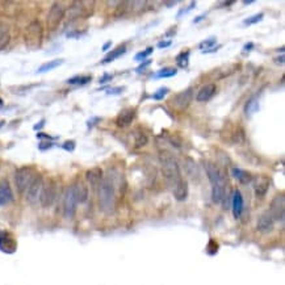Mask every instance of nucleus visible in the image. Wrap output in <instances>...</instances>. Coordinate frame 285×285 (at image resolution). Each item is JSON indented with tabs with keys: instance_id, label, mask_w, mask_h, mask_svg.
Here are the masks:
<instances>
[{
	"instance_id": "obj_1",
	"label": "nucleus",
	"mask_w": 285,
	"mask_h": 285,
	"mask_svg": "<svg viewBox=\"0 0 285 285\" xmlns=\"http://www.w3.org/2000/svg\"><path fill=\"white\" fill-rule=\"evenodd\" d=\"M97 197H99V206L101 212L112 213L116 206V189L113 183L108 177L103 179L97 187Z\"/></svg>"
},
{
	"instance_id": "obj_2",
	"label": "nucleus",
	"mask_w": 285,
	"mask_h": 285,
	"mask_svg": "<svg viewBox=\"0 0 285 285\" xmlns=\"http://www.w3.org/2000/svg\"><path fill=\"white\" fill-rule=\"evenodd\" d=\"M159 160L160 164H162V172H163L164 177H166V180H167V183L171 185L172 188L174 185H176L183 179L179 163L175 159V156L172 155L171 153H168V151H164V153L162 151L160 153Z\"/></svg>"
},
{
	"instance_id": "obj_3",
	"label": "nucleus",
	"mask_w": 285,
	"mask_h": 285,
	"mask_svg": "<svg viewBox=\"0 0 285 285\" xmlns=\"http://www.w3.org/2000/svg\"><path fill=\"white\" fill-rule=\"evenodd\" d=\"M42 38H44V29L40 21H32L29 25L25 28L24 32V42L28 49L36 50L41 47Z\"/></svg>"
},
{
	"instance_id": "obj_4",
	"label": "nucleus",
	"mask_w": 285,
	"mask_h": 285,
	"mask_svg": "<svg viewBox=\"0 0 285 285\" xmlns=\"http://www.w3.org/2000/svg\"><path fill=\"white\" fill-rule=\"evenodd\" d=\"M36 177V171L32 167H21L15 172V184L20 193L26 192V189Z\"/></svg>"
},
{
	"instance_id": "obj_5",
	"label": "nucleus",
	"mask_w": 285,
	"mask_h": 285,
	"mask_svg": "<svg viewBox=\"0 0 285 285\" xmlns=\"http://www.w3.org/2000/svg\"><path fill=\"white\" fill-rule=\"evenodd\" d=\"M78 197H76L75 185H70L66 189L65 197H63V214L66 218H72L76 213V206H78Z\"/></svg>"
},
{
	"instance_id": "obj_6",
	"label": "nucleus",
	"mask_w": 285,
	"mask_h": 285,
	"mask_svg": "<svg viewBox=\"0 0 285 285\" xmlns=\"http://www.w3.org/2000/svg\"><path fill=\"white\" fill-rule=\"evenodd\" d=\"M57 198V185L53 179H49L46 183H44L41 189V195H40V200L41 205L44 208H50L55 202Z\"/></svg>"
},
{
	"instance_id": "obj_7",
	"label": "nucleus",
	"mask_w": 285,
	"mask_h": 285,
	"mask_svg": "<svg viewBox=\"0 0 285 285\" xmlns=\"http://www.w3.org/2000/svg\"><path fill=\"white\" fill-rule=\"evenodd\" d=\"M65 7L61 3H54L51 5L50 11L47 13L46 19V26L49 30H55L59 26V24L62 22L63 17H65Z\"/></svg>"
},
{
	"instance_id": "obj_8",
	"label": "nucleus",
	"mask_w": 285,
	"mask_h": 285,
	"mask_svg": "<svg viewBox=\"0 0 285 285\" xmlns=\"http://www.w3.org/2000/svg\"><path fill=\"white\" fill-rule=\"evenodd\" d=\"M269 214L272 216L275 222H284L285 218V196L277 195L273 197V200L271 201V206H269Z\"/></svg>"
},
{
	"instance_id": "obj_9",
	"label": "nucleus",
	"mask_w": 285,
	"mask_h": 285,
	"mask_svg": "<svg viewBox=\"0 0 285 285\" xmlns=\"http://www.w3.org/2000/svg\"><path fill=\"white\" fill-rule=\"evenodd\" d=\"M204 167H205L206 175H208V179H209L212 187L226 185V179H225L223 172L216 164L212 163V162H205Z\"/></svg>"
},
{
	"instance_id": "obj_10",
	"label": "nucleus",
	"mask_w": 285,
	"mask_h": 285,
	"mask_svg": "<svg viewBox=\"0 0 285 285\" xmlns=\"http://www.w3.org/2000/svg\"><path fill=\"white\" fill-rule=\"evenodd\" d=\"M42 185H44V179L41 175H36L33 181L30 183V185L26 189V201L29 204H36L40 200V195H41Z\"/></svg>"
},
{
	"instance_id": "obj_11",
	"label": "nucleus",
	"mask_w": 285,
	"mask_h": 285,
	"mask_svg": "<svg viewBox=\"0 0 285 285\" xmlns=\"http://www.w3.org/2000/svg\"><path fill=\"white\" fill-rule=\"evenodd\" d=\"M17 250V242L12 233L0 230V251L4 254H13Z\"/></svg>"
},
{
	"instance_id": "obj_12",
	"label": "nucleus",
	"mask_w": 285,
	"mask_h": 285,
	"mask_svg": "<svg viewBox=\"0 0 285 285\" xmlns=\"http://www.w3.org/2000/svg\"><path fill=\"white\" fill-rule=\"evenodd\" d=\"M193 100V91L192 88L185 89V91H181L180 93H177L176 96L172 99V105L174 108L179 110V112H183L185 109L188 108L191 101Z\"/></svg>"
},
{
	"instance_id": "obj_13",
	"label": "nucleus",
	"mask_w": 285,
	"mask_h": 285,
	"mask_svg": "<svg viewBox=\"0 0 285 285\" xmlns=\"http://www.w3.org/2000/svg\"><path fill=\"white\" fill-rule=\"evenodd\" d=\"M273 226H275V221H273L272 216L269 214L268 210H265L263 213L260 214L259 218H258V222H256V229L260 231V233H271L273 230Z\"/></svg>"
},
{
	"instance_id": "obj_14",
	"label": "nucleus",
	"mask_w": 285,
	"mask_h": 285,
	"mask_svg": "<svg viewBox=\"0 0 285 285\" xmlns=\"http://www.w3.org/2000/svg\"><path fill=\"white\" fill-rule=\"evenodd\" d=\"M217 92V86L214 83H209L205 84V86H202L201 88L198 89V92H197L196 96V101L198 103H205V101H209L212 97L216 95Z\"/></svg>"
},
{
	"instance_id": "obj_15",
	"label": "nucleus",
	"mask_w": 285,
	"mask_h": 285,
	"mask_svg": "<svg viewBox=\"0 0 285 285\" xmlns=\"http://www.w3.org/2000/svg\"><path fill=\"white\" fill-rule=\"evenodd\" d=\"M231 208H233V214H234V217L237 218V219L241 218V216H242V213H243L244 210V201L242 193L239 192L238 189L234 191L233 197H231Z\"/></svg>"
},
{
	"instance_id": "obj_16",
	"label": "nucleus",
	"mask_w": 285,
	"mask_h": 285,
	"mask_svg": "<svg viewBox=\"0 0 285 285\" xmlns=\"http://www.w3.org/2000/svg\"><path fill=\"white\" fill-rule=\"evenodd\" d=\"M13 201V193L7 180L0 181V206H5Z\"/></svg>"
},
{
	"instance_id": "obj_17",
	"label": "nucleus",
	"mask_w": 285,
	"mask_h": 285,
	"mask_svg": "<svg viewBox=\"0 0 285 285\" xmlns=\"http://www.w3.org/2000/svg\"><path fill=\"white\" fill-rule=\"evenodd\" d=\"M135 110L133 108H125L122 109L120 114H118L117 120H116V124L120 128H125V126H129L132 124V121L134 120Z\"/></svg>"
},
{
	"instance_id": "obj_18",
	"label": "nucleus",
	"mask_w": 285,
	"mask_h": 285,
	"mask_svg": "<svg viewBox=\"0 0 285 285\" xmlns=\"http://www.w3.org/2000/svg\"><path fill=\"white\" fill-rule=\"evenodd\" d=\"M172 192L177 201H185L188 197V183L181 179L176 185L172 187Z\"/></svg>"
},
{
	"instance_id": "obj_19",
	"label": "nucleus",
	"mask_w": 285,
	"mask_h": 285,
	"mask_svg": "<svg viewBox=\"0 0 285 285\" xmlns=\"http://www.w3.org/2000/svg\"><path fill=\"white\" fill-rule=\"evenodd\" d=\"M86 177H87V180L89 181V184L93 185V187H99L101 180L104 179V177H103V170L99 167L91 168V170H88V171L86 172Z\"/></svg>"
},
{
	"instance_id": "obj_20",
	"label": "nucleus",
	"mask_w": 285,
	"mask_h": 285,
	"mask_svg": "<svg viewBox=\"0 0 285 285\" xmlns=\"http://www.w3.org/2000/svg\"><path fill=\"white\" fill-rule=\"evenodd\" d=\"M65 16H67L68 21L75 20L78 17H83V3L82 1H76L68 8V11L65 13Z\"/></svg>"
},
{
	"instance_id": "obj_21",
	"label": "nucleus",
	"mask_w": 285,
	"mask_h": 285,
	"mask_svg": "<svg viewBox=\"0 0 285 285\" xmlns=\"http://www.w3.org/2000/svg\"><path fill=\"white\" fill-rule=\"evenodd\" d=\"M269 189V179L268 177H260L259 181L255 185V195L256 197H264L265 193Z\"/></svg>"
},
{
	"instance_id": "obj_22",
	"label": "nucleus",
	"mask_w": 285,
	"mask_h": 285,
	"mask_svg": "<svg viewBox=\"0 0 285 285\" xmlns=\"http://www.w3.org/2000/svg\"><path fill=\"white\" fill-rule=\"evenodd\" d=\"M75 185V192H76V197H78V202L82 204V202L87 201L88 198V188L87 185L82 183V181H78Z\"/></svg>"
},
{
	"instance_id": "obj_23",
	"label": "nucleus",
	"mask_w": 285,
	"mask_h": 285,
	"mask_svg": "<svg viewBox=\"0 0 285 285\" xmlns=\"http://www.w3.org/2000/svg\"><path fill=\"white\" fill-rule=\"evenodd\" d=\"M231 174H233V176H234L241 184H247V183H250L252 179V176L248 174V172L243 171V170H241V168L234 167L231 170Z\"/></svg>"
},
{
	"instance_id": "obj_24",
	"label": "nucleus",
	"mask_w": 285,
	"mask_h": 285,
	"mask_svg": "<svg viewBox=\"0 0 285 285\" xmlns=\"http://www.w3.org/2000/svg\"><path fill=\"white\" fill-rule=\"evenodd\" d=\"M63 63H65V59H62V58L53 59V61H50V62L44 63L42 66H40V68L37 70V74H42V72L51 71V70H54V68L59 67V66H62Z\"/></svg>"
},
{
	"instance_id": "obj_25",
	"label": "nucleus",
	"mask_w": 285,
	"mask_h": 285,
	"mask_svg": "<svg viewBox=\"0 0 285 285\" xmlns=\"http://www.w3.org/2000/svg\"><path fill=\"white\" fill-rule=\"evenodd\" d=\"M126 53V47L122 45V46H118L116 47V49H113V50L110 51L109 54L105 55V58L103 59V63H110L113 62L114 59L120 58L122 54H125Z\"/></svg>"
},
{
	"instance_id": "obj_26",
	"label": "nucleus",
	"mask_w": 285,
	"mask_h": 285,
	"mask_svg": "<svg viewBox=\"0 0 285 285\" xmlns=\"http://www.w3.org/2000/svg\"><path fill=\"white\" fill-rule=\"evenodd\" d=\"M258 109H259V101H258L256 97H251V99L246 103L244 113H246V116H248V117H251L252 114L258 112Z\"/></svg>"
},
{
	"instance_id": "obj_27",
	"label": "nucleus",
	"mask_w": 285,
	"mask_h": 285,
	"mask_svg": "<svg viewBox=\"0 0 285 285\" xmlns=\"http://www.w3.org/2000/svg\"><path fill=\"white\" fill-rule=\"evenodd\" d=\"M185 171H187V174H188L189 176L191 177H197L198 176V170H197V164L193 162L192 159H187L185 160Z\"/></svg>"
},
{
	"instance_id": "obj_28",
	"label": "nucleus",
	"mask_w": 285,
	"mask_h": 285,
	"mask_svg": "<svg viewBox=\"0 0 285 285\" xmlns=\"http://www.w3.org/2000/svg\"><path fill=\"white\" fill-rule=\"evenodd\" d=\"M147 142H149V139H147V135L145 134V133H142V132H135L134 133V143H135V147H137V149L146 146Z\"/></svg>"
},
{
	"instance_id": "obj_29",
	"label": "nucleus",
	"mask_w": 285,
	"mask_h": 285,
	"mask_svg": "<svg viewBox=\"0 0 285 285\" xmlns=\"http://www.w3.org/2000/svg\"><path fill=\"white\" fill-rule=\"evenodd\" d=\"M188 62H189V50L183 51V53H180V54L176 57L177 66L180 68L187 67V66H188Z\"/></svg>"
},
{
	"instance_id": "obj_30",
	"label": "nucleus",
	"mask_w": 285,
	"mask_h": 285,
	"mask_svg": "<svg viewBox=\"0 0 285 285\" xmlns=\"http://www.w3.org/2000/svg\"><path fill=\"white\" fill-rule=\"evenodd\" d=\"M91 76H74L67 80L68 84H74V86H84L91 82Z\"/></svg>"
},
{
	"instance_id": "obj_31",
	"label": "nucleus",
	"mask_w": 285,
	"mask_h": 285,
	"mask_svg": "<svg viewBox=\"0 0 285 285\" xmlns=\"http://www.w3.org/2000/svg\"><path fill=\"white\" fill-rule=\"evenodd\" d=\"M177 74L176 68H171V67H166L162 68L159 71L156 72L155 78H171V76H175Z\"/></svg>"
},
{
	"instance_id": "obj_32",
	"label": "nucleus",
	"mask_w": 285,
	"mask_h": 285,
	"mask_svg": "<svg viewBox=\"0 0 285 285\" xmlns=\"http://www.w3.org/2000/svg\"><path fill=\"white\" fill-rule=\"evenodd\" d=\"M231 141L235 145H241V143L244 142V133L243 129H238L235 130L234 133H233V137H231Z\"/></svg>"
},
{
	"instance_id": "obj_33",
	"label": "nucleus",
	"mask_w": 285,
	"mask_h": 285,
	"mask_svg": "<svg viewBox=\"0 0 285 285\" xmlns=\"http://www.w3.org/2000/svg\"><path fill=\"white\" fill-rule=\"evenodd\" d=\"M153 51H154V47H151V46L146 47V49H145L143 51H139V53H137L134 57V59L137 61V62H143V61H145V59H146L147 57H149V55L153 53Z\"/></svg>"
},
{
	"instance_id": "obj_34",
	"label": "nucleus",
	"mask_w": 285,
	"mask_h": 285,
	"mask_svg": "<svg viewBox=\"0 0 285 285\" xmlns=\"http://www.w3.org/2000/svg\"><path fill=\"white\" fill-rule=\"evenodd\" d=\"M263 17H264V13H258V15H254L251 17H247L246 20H243L244 25H254V24H258L259 21L263 20Z\"/></svg>"
},
{
	"instance_id": "obj_35",
	"label": "nucleus",
	"mask_w": 285,
	"mask_h": 285,
	"mask_svg": "<svg viewBox=\"0 0 285 285\" xmlns=\"http://www.w3.org/2000/svg\"><path fill=\"white\" fill-rule=\"evenodd\" d=\"M216 42H217V40L214 37L212 38H208V40H205V41H202L201 44H200V49H201V51H205V50H209V49H212V47H214V45H216Z\"/></svg>"
},
{
	"instance_id": "obj_36",
	"label": "nucleus",
	"mask_w": 285,
	"mask_h": 285,
	"mask_svg": "<svg viewBox=\"0 0 285 285\" xmlns=\"http://www.w3.org/2000/svg\"><path fill=\"white\" fill-rule=\"evenodd\" d=\"M9 41H11V36H9L8 32H4V33L0 34V51L7 47Z\"/></svg>"
},
{
	"instance_id": "obj_37",
	"label": "nucleus",
	"mask_w": 285,
	"mask_h": 285,
	"mask_svg": "<svg viewBox=\"0 0 285 285\" xmlns=\"http://www.w3.org/2000/svg\"><path fill=\"white\" fill-rule=\"evenodd\" d=\"M167 93H168V88H166V87H164V88H159L155 93H154V95H153V99H154V100H162V99H163Z\"/></svg>"
},
{
	"instance_id": "obj_38",
	"label": "nucleus",
	"mask_w": 285,
	"mask_h": 285,
	"mask_svg": "<svg viewBox=\"0 0 285 285\" xmlns=\"http://www.w3.org/2000/svg\"><path fill=\"white\" fill-rule=\"evenodd\" d=\"M75 146H76L75 141H66V142L62 145L63 149H65L66 151H70V153L75 150Z\"/></svg>"
},
{
	"instance_id": "obj_39",
	"label": "nucleus",
	"mask_w": 285,
	"mask_h": 285,
	"mask_svg": "<svg viewBox=\"0 0 285 285\" xmlns=\"http://www.w3.org/2000/svg\"><path fill=\"white\" fill-rule=\"evenodd\" d=\"M150 63H151L150 59H149V61H145V62H143V63H141V65H139L138 67H137V72L143 71V70H145V68H146L147 66H150Z\"/></svg>"
},
{
	"instance_id": "obj_40",
	"label": "nucleus",
	"mask_w": 285,
	"mask_h": 285,
	"mask_svg": "<svg viewBox=\"0 0 285 285\" xmlns=\"http://www.w3.org/2000/svg\"><path fill=\"white\" fill-rule=\"evenodd\" d=\"M171 44H172L171 40H168V41H160L158 42V47H159V49H166V47L171 46Z\"/></svg>"
},
{
	"instance_id": "obj_41",
	"label": "nucleus",
	"mask_w": 285,
	"mask_h": 285,
	"mask_svg": "<svg viewBox=\"0 0 285 285\" xmlns=\"http://www.w3.org/2000/svg\"><path fill=\"white\" fill-rule=\"evenodd\" d=\"M51 146H53V143L51 142H41L38 145V149H40V150H46V149H50Z\"/></svg>"
},
{
	"instance_id": "obj_42",
	"label": "nucleus",
	"mask_w": 285,
	"mask_h": 285,
	"mask_svg": "<svg viewBox=\"0 0 285 285\" xmlns=\"http://www.w3.org/2000/svg\"><path fill=\"white\" fill-rule=\"evenodd\" d=\"M122 89H124V87H116V88L108 89V93L109 95H118L122 92Z\"/></svg>"
},
{
	"instance_id": "obj_43",
	"label": "nucleus",
	"mask_w": 285,
	"mask_h": 285,
	"mask_svg": "<svg viewBox=\"0 0 285 285\" xmlns=\"http://www.w3.org/2000/svg\"><path fill=\"white\" fill-rule=\"evenodd\" d=\"M112 78H113V76L110 75V74H104V76H103L99 82H100V83H107V82H109Z\"/></svg>"
},
{
	"instance_id": "obj_44",
	"label": "nucleus",
	"mask_w": 285,
	"mask_h": 285,
	"mask_svg": "<svg viewBox=\"0 0 285 285\" xmlns=\"http://www.w3.org/2000/svg\"><path fill=\"white\" fill-rule=\"evenodd\" d=\"M252 49H254V44H252V42H248V44H246L243 46L244 53H246V51H251Z\"/></svg>"
},
{
	"instance_id": "obj_45",
	"label": "nucleus",
	"mask_w": 285,
	"mask_h": 285,
	"mask_svg": "<svg viewBox=\"0 0 285 285\" xmlns=\"http://www.w3.org/2000/svg\"><path fill=\"white\" fill-rule=\"evenodd\" d=\"M45 122H46V121H45V120H41V121L38 122L37 125H34L33 126V129L34 130H40V129H41V128H44V126H45Z\"/></svg>"
},
{
	"instance_id": "obj_46",
	"label": "nucleus",
	"mask_w": 285,
	"mask_h": 285,
	"mask_svg": "<svg viewBox=\"0 0 285 285\" xmlns=\"http://www.w3.org/2000/svg\"><path fill=\"white\" fill-rule=\"evenodd\" d=\"M221 47V45H218V46H214V47H212V49H209V50H205V51H202L204 54H210V53H214V51H218V49Z\"/></svg>"
},
{
	"instance_id": "obj_47",
	"label": "nucleus",
	"mask_w": 285,
	"mask_h": 285,
	"mask_svg": "<svg viewBox=\"0 0 285 285\" xmlns=\"http://www.w3.org/2000/svg\"><path fill=\"white\" fill-rule=\"evenodd\" d=\"M275 63H277V65H284V55L281 54L280 57H276L275 58Z\"/></svg>"
},
{
	"instance_id": "obj_48",
	"label": "nucleus",
	"mask_w": 285,
	"mask_h": 285,
	"mask_svg": "<svg viewBox=\"0 0 285 285\" xmlns=\"http://www.w3.org/2000/svg\"><path fill=\"white\" fill-rule=\"evenodd\" d=\"M110 46H112V41L105 42L104 46H103V51H108L109 50V47H110Z\"/></svg>"
},
{
	"instance_id": "obj_49",
	"label": "nucleus",
	"mask_w": 285,
	"mask_h": 285,
	"mask_svg": "<svg viewBox=\"0 0 285 285\" xmlns=\"http://www.w3.org/2000/svg\"><path fill=\"white\" fill-rule=\"evenodd\" d=\"M204 19H205V15H201V16H197V19H195V20H193V22H195V24H197V22H200V21H202V20H204Z\"/></svg>"
},
{
	"instance_id": "obj_50",
	"label": "nucleus",
	"mask_w": 285,
	"mask_h": 285,
	"mask_svg": "<svg viewBox=\"0 0 285 285\" xmlns=\"http://www.w3.org/2000/svg\"><path fill=\"white\" fill-rule=\"evenodd\" d=\"M252 3H254V1H252V0H244V1H243V4H244V5L252 4Z\"/></svg>"
},
{
	"instance_id": "obj_51",
	"label": "nucleus",
	"mask_w": 285,
	"mask_h": 285,
	"mask_svg": "<svg viewBox=\"0 0 285 285\" xmlns=\"http://www.w3.org/2000/svg\"><path fill=\"white\" fill-rule=\"evenodd\" d=\"M3 105H4V101H3V99H1V97H0V108H1V107H3Z\"/></svg>"
},
{
	"instance_id": "obj_52",
	"label": "nucleus",
	"mask_w": 285,
	"mask_h": 285,
	"mask_svg": "<svg viewBox=\"0 0 285 285\" xmlns=\"http://www.w3.org/2000/svg\"><path fill=\"white\" fill-rule=\"evenodd\" d=\"M4 124H5V121H0V129H1L3 126H4Z\"/></svg>"
}]
</instances>
